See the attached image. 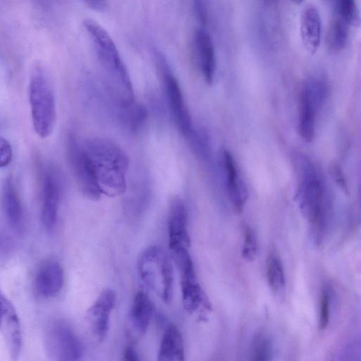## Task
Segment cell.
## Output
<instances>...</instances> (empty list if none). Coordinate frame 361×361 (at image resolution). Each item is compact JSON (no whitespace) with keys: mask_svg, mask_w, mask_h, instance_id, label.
<instances>
[{"mask_svg":"<svg viewBox=\"0 0 361 361\" xmlns=\"http://www.w3.org/2000/svg\"><path fill=\"white\" fill-rule=\"evenodd\" d=\"M61 185L56 175L48 173L44 178L41 219L44 226L52 228L57 221Z\"/></svg>","mask_w":361,"mask_h":361,"instance_id":"cell-15","label":"cell"},{"mask_svg":"<svg viewBox=\"0 0 361 361\" xmlns=\"http://www.w3.org/2000/svg\"><path fill=\"white\" fill-rule=\"evenodd\" d=\"M116 293L104 289L87 311L86 317L94 338L102 342L108 333L111 314L116 305Z\"/></svg>","mask_w":361,"mask_h":361,"instance_id":"cell-11","label":"cell"},{"mask_svg":"<svg viewBox=\"0 0 361 361\" xmlns=\"http://www.w3.org/2000/svg\"><path fill=\"white\" fill-rule=\"evenodd\" d=\"M153 313V304L143 290H139L135 295L130 312L132 327L139 334H145L149 325Z\"/></svg>","mask_w":361,"mask_h":361,"instance_id":"cell-20","label":"cell"},{"mask_svg":"<svg viewBox=\"0 0 361 361\" xmlns=\"http://www.w3.org/2000/svg\"><path fill=\"white\" fill-rule=\"evenodd\" d=\"M83 25L93 42L99 63L113 97L122 109L130 106L134 102L133 84L114 40L94 20L86 19Z\"/></svg>","mask_w":361,"mask_h":361,"instance_id":"cell-2","label":"cell"},{"mask_svg":"<svg viewBox=\"0 0 361 361\" xmlns=\"http://www.w3.org/2000/svg\"><path fill=\"white\" fill-rule=\"evenodd\" d=\"M257 254V240L252 228L246 227L242 247V256L247 262H252Z\"/></svg>","mask_w":361,"mask_h":361,"instance_id":"cell-25","label":"cell"},{"mask_svg":"<svg viewBox=\"0 0 361 361\" xmlns=\"http://www.w3.org/2000/svg\"><path fill=\"white\" fill-rule=\"evenodd\" d=\"M29 100L33 127L41 137L49 136L56 122V102L52 82L47 70L35 66L29 80Z\"/></svg>","mask_w":361,"mask_h":361,"instance_id":"cell-4","label":"cell"},{"mask_svg":"<svg viewBox=\"0 0 361 361\" xmlns=\"http://www.w3.org/2000/svg\"><path fill=\"white\" fill-rule=\"evenodd\" d=\"M46 343L56 361H79L82 356L80 340L66 323L56 322L47 331Z\"/></svg>","mask_w":361,"mask_h":361,"instance_id":"cell-8","label":"cell"},{"mask_svg":"<svg viewBox=\"0 0 361 361\" xmlns=\"http://www.w3.org/2000/svg\"><path fill=\"white\" fill-rule=\"evenodd\" d=\"M159 61L168 104L174 122L185 137L192 139L195 133L180 86L167 64L164 63V59L159 57Z\"/></svg>","mask_w":361,"mask_h":361,"instance_id":"cell-7","label":"cell"},{"mask_svg":"<svg viewBox=\"0 0 361 361\" xmlns=\"http://www.w3.org/2000/svg\"><path fill=\"white\" fill-rule=\"evenodd\" d=\"M271 354L269 339L264 336H259L252 344L249 361H269Z\"/></svg>","mask_w":361,"mask_h":361,"instance_id":"cell-24","label":"cell"},{"mask_svg":"<svg viewBox=\"0 0 361 361\" xmlns=\"http://www.w3.org/2000/svg\"><path fill=\"white\" fill-rule=\"evenodd\" d=\"M168 233L169 250L189 248L190 240L188 230V212L184 202L178 197L173 199L169 207Z\"/></svg>","mask_w":361,"mask_h":361,"instance_id":"cell-12","label":"cell"},{"mask_svg":"<svg viewBox=\"0 0 361 361\" xmlns=\"http://www.w3.org/2000/svg\"><path fill=\"white\" fill-rule=\"evenodd\" d=\"M352 23L348 18L334 9L326 32V44L329 50L339 51L345 46Z\"/></svg>","mask_w":361,"mask_h":361,"instance_id":"cell-21","label":"cell"},{"mask_svg":"<svg viewBox=\"0 0 361 361\" xmlns=\"http://www.w3.org/2000/svg\"><path fill=\"white\" fill-rule=\"evenodd\" d=\"M267 276L269 286L274 292L278 293L284 288L286 279L283 265L275 255L271 254L267 260Z\"/></svg>","mask_w":361,"mask_h":361,"instance_id":"cell-22","label":"cell"},{"mask_svg":"<svg viewBox=\"0 0 361 361\" xmlns=\"http://www.w3.org/2000/svg\"><path fill=\"white\" fill-rule=\"evenodd\" d=\"M16 314L14 306L0 289V327Z\"/></svg>","mask_w":361,"mask_h":361,"instance_id":"cell-28","label":"cell"},{"mask_svg":"<svg viewBox=\"0 0 361 361\" xmlns=\"http://www.w3.org/2000/svg\"><path fill=\"white\" fill-rule=\"evenodd\" d=\"M170 254L179 271L184 309L190 314L211 310V305L197 281L188 248L172 249Z\"/></svg>","mask_w":361,"mask_h":361,"instance_id":"cell-6","label":"cell"},{"mask_svg":"<svg viewBox=\"0 0 361 361\" xmlns=\"http://www.w3.org/2000/svg\"><path fill=\"white\" fill-rule=\"evenodd\" d=\"M193 3V8L197 19L202 25H204L207 22V11L203 2L195 1Z\"/></svg>","mask_w":361,"mask_h":361,"instance_id":"cell-31","label":"cell"},{"mask_svg":"<svg viewBox=\"0 0 361 361\" xmlns=\"http://www.w3.org/2000/svg\"><path fill=\"white\" fill-rule=\"evenodd\" d=\"M224 163L226 174L227 190L233 209L241 212L247 200V192L230 152H224Z\"/></svg>","mask_w":361,"mask_h":361,"instance_id":"cell-17","label":"cell"},{"mask_svg":"<svg viewBox=\"0 0 361 361\" xmlns=\"http://www.w3.org/2000/svg\"><path fill=\"white\" fill-rule=\"evenodd\" d=\"M94 171L102 195L115 197L126 189L128 158L115 142L92 137L81 143Z\"/></svg>","mask_w":361,"mask_h":361,"instance_id":"cell-1","label":"cell"},{"mask_svg":"<svg viewBox=\"0 0 361 361\" xmlns=\"http://www.w3.org/2000/svg\"><path fill=\"white\" fill-rule=\"evenodd\" d=\"M123 361H140L138 355L131 346H127L123 353Z\"/></svg>","mask_w":361,"mask_h":361,"instance_id":"cell-32","label":"cell"},{"mask_svg":"<svg viewBox=\"0 0 361 361\" xmlns=\"http://www.w3.org/2000/svg\"><path fill=\"white\" fill-rule=\"evenodd\" d=\"M124 110L123 120L125 124L131 131H137L146 121L147 110L145 106L133 102Z\"/></svg>","mask_w":361,"mask_h":361,"instance_id":"cell-23","label":"cell"},{"mask_svg":"<svg viewBox=\"0 0 361 361\" xmlns=\"http://www.w3.org/2000/svg\"><path fill=\"white\" fill-rule=\"evenodd\" d=\"M68 159L79 190L90 200H97L102 193L92 164L81 143L71 140L68 146Z\"/></svg>","mask_w":361,"mask_h":361,"instance_id":"cell-9","label":"cell"},{"mask_svg":"<svg viewBox=\"0 0 361 361\" xmlns=\"http://www.w3.org/2000/svg\"><path fill=\"white\" fill-rule=\"evenodd\" d=\"M157 361H185L183 339L179 329L169 324L162 336Z\"/></svg>","mask_w":361,"mask_h":361,"instance_id":"cell-18","label":"cell"},{"mask_svg":"<svg viewBox=\"0 0 361 361\" xmlns=\"http://www.w3.org/2000/svg\"><path fill=\"white\" fill-rule=\"evenodd\" d=\"M299 207L302 216L314 226L321 239L326 229V210L323 184L312 161L300 156Z\"/></svg>","mask_w":361,"mask_h":361,"instance_id":"cell-3","label":"cell"},{"mask_svg":"<svg viewBox=\"0 0 361 361\" xmlns=\"http://www.w3.org/2000/svg\"><path fill=\"white\" fill-rule=\"evenodd\" d=\"M63 281V271L61 264L55 260H45L37 271L35 289L40 295L50 298L61 290Z\"/></svg>","mask_w":361,"mask_h":361,"instance_id":"cell-13","label":"cell"},{"mask_svg":"<svg viewBox=\"0 0 361 361\" xmlns=\"http://www.w3.org/2000/svg\"><path fill=\"white\" fill-rule=\"evenodd\" d=\"M1 207L9 226L19 229L23 221V210L16 187L10 178H6L3 185Z\"/></svg>","mask_w":361,"mask_h":361,"instance_id":"cell-19","label":"cell"},{"mask_svg":"<svg viewBox=\"0 0 361 361\" xmlns=\"http://www.w3.org/2000/svg\"><path fill=\"white\" fill-rule=\"evenodd\" d=\"M335 10L355 23L359 19V12L354 0H339L336 1Z\"/></svg>","mask_w":361,"mask_h":361,"instance_id":"cell-27","label":"cell"},{"mask_svg":"<svg viewBox=\"0 0 361 361\" xmlns=\"http://www.w3.org/2000/svg\"><path fill=\"white\" fill-rule=\"evenodd\" d=\"M194 43L202 76L208 84H211L216 71L215 50L212 39L204 27L195 30Z\"/></svg>","mask_w":361,"mask_h":361,"instance_id":"cell-14","label":"cell"},{"mask_svg":"<svg viewBox=\"0 0 361 361\" xmlns=\"http://www.w3.org/2000/svg\"><path fill=\"white\" fill-rule=\"evenodd\" d=\"M85 4L92 10L102 11L106 10L108 6V2L101 0H90L86 1Z\"/></svg>","mask_w":361,"mask_h":361,"instance_id":"cell-33","label":"cell"},{"mask_svg":"<svg viewBox=\"0 0 361 361\" xmlns=\"http://www.w3.org/2000/svg\"><path fill=\"white\" fill-rule=\"evenodd\" d=\"M12 147L9 142L0 136V168L7 166L12 160Z\"/></svg>","mask_w":361,"mask_h":361,"instance_id":"cell-29","label":"cell"},{"mask_svg":"<svg viewBox=\"0 0 361 361\" xmlns=\"http://www.w3.org/2000/svg\"><path fill=\"white\" fill-rule=\"evenodd\" d=\"M335 361H343V360H342L340 358L339 360H335Z\"/></svg>","mask_w":361,"mask_h":361,"instance_id":"cell-34","label":"cell"},{"mask_svg":"<svg viewBox=\"0 0 361 361\" xmlns=\"http://www.w3.org/2000/svg\"><path fill=\"white\" fill-rule=\"evenodd\" d=\"M321 16L317 6L306 5L300 16V35L306 49L314 53L319 46L322 30Z\"/></svg>","mask_w":361,"mask_h":361,"instance_id":"cell-16","label":"cell"},{"mask_svg":"<svg viewBox=\"0 0 361 361\" xmlns=\"http://www.w3.org/2000/svg\"><path fill=\"white\" fill-rule=\"evenodd\" d=\"M330 317V296L326 288L322 290L319 299V328L324 330L328 326Z\"/></svg>","mask_w":361,"mask_h":361,"instance_id":"cell-26","label":"cell"},{"mask_svg":"<svg viewBox=\"0 0 361 361\" xmlns=\"http://www.w3.org/2000/svg\"><path fill=\"white\" fill-rule=\"evenodd\" d=\"M331 173L332 174V176L335 179L336 182L337 183L339 186L343 188L345 190H347L348 187L346 184V181L345 180L343 171L340 168V166L337 164H334L331 166Z\"/></svg>","mask_w":361,"mask_h":361,"instance_id":"cell-30","label":"cell"},{"mask_svg":"<svg viewBox=\"0 0 361 361\" xmlns=\"http://www.w3.org/2000/svg\"><path fill=\"white\" fill-rule=\"evenodd\" d=\"M137 270L142 281L154 290L165 303L173 297V269L171 256L160 245L145 249L137 262Z\"/></svg>","mask_w":361,"mask_h":361,"instance_id":"cell-5","label":"cell"},{"mask_svg":"<svg viewBox=\"0 0 361 361\" xmlns=\"http://www.w3.org/2000/svg\"><path fill=\"white\" fill-rule=\"evenodd\" d=\"M324 102L321 95L303 81L299 96L298 129L305 142L314 139L317 112Z\"/></svg>","mask_w":361,"mask_h":361,"instance_id":"cell-10","label":"cell"}]
</instances>
